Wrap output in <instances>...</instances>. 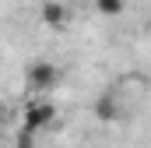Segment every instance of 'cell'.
<instances>
[{
    "mask_svg": "<svg viewBox=\"0 0 151 148\" xmlns=\"http://www.w3.org/2000/svg\"><path fill=\"white\" fill-rule=\"evenodd\" d=\"M25 81H28V88H35V92H49V88L60 85V67L49 64V60H35V64H28Z\"/></svg>",
    "mask_w": 151,
    "mask_h": 148,
    "instance_id": "obj_1",
    "label": "cell"
},
{
    "mask_svg": "<svg viewBox=\"0 0 151 148\" xmlns=\"http://www.w3.org/2000/svg\"><path fill=\"white\" fill-rule=\"evenodd\" d=\"M56 120V106L46 102V99H35V102H25V116H21V127H28L32 134L46 131L49 123Z\"/></svg>",
    "mask_w": 151,
    "mask_h": 148,
    "instance_id": "obj_2",
    "label": "cell"
},
{
    "mask_svg": "<svg viewBox=\"0 0 151 148\" xmlns=\"http://www.w3.org/2000/svg\"><path fill=\"white\" fill-rule=\"evenodd\" d=\"M39 21H42L46 28H63V25L70 21V11H67L63 0H42V7H39Z\"/></svg>",
    "mask_w": 151,
    "mask_h": 148,
    "instance_id": "obj_3",
    "label": "cell"
},
{
    "mask_svg": "<svg viewBox=\"0 0 151 148\" xmlns=\"http://www.w3.org/2000/svg\"><path fill=\"white\" fill-rule=\"evenodd\" d=\"M95 116H99L102 123L119 120V102H116L113 95H99V99H95Z\"/></svg>",
    "mask_w": 151,
    "mask_h": 148,
    "instance_id": "obj_4",
    "label": "cell"
},
{
    "mask_svg": "<svg viewBox=\"0 0 151 148\" xmlns=\"http://www.w3.org/2000/svg\"><path fill=\"white\" fill-rule=\"evenodd\" d=\"M95 11H99L102 18H116V14L123 11V0H95Z\"/></svg>",
    "mask_w": 151,
    "mask_h": 148,
    "instance_id": "obj_5",
    "label": "cell"
},
{
    "mask_svg": "<svg viewBox=\"0 0 151 148\" xmlns=\"http://www.w3.org/2000/svg\"><path fill=\"white\" fill-rule=\"evenodd\" d=\"M14 148H35V134H32L28 127H21V131L14 134Z\"/></svg>",
    "mask_w": 151,
    "mask_h": 148,
    "instance_id": "obj_6",
    "label": "cell"
},
{
    "mask_svg": "<svg viewBox=\"0 0 151 148\" xmlns=\"http://www.w3.org/2000/svg\"><path fill=\"white\" fill-rule=\"evenodd\" d=\"M0 123H4V106H0Z\"/></svg>",
    "mask_w": 151,
    "mask_h": 148,
    "instance_id": "obj_7",
    "label": "cell"
}]
</instances>
